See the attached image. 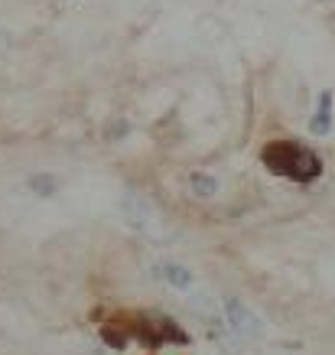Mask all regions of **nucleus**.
I'll return each mask as SVG.
<instances>
[{
	"mask_svg": "<svg viewBox=\"0 0 335 355\" xmlns=\"http://www.w3.org/2000/svg\"><path fill=\"white\" fill-rule=\"evenodd\" d=\"M260 160L271 173L293 180V183H313L323 176V160L316 157L309 147L303 144H293V140H273L264 147Z\"/></svg>",
	"mask_w": 335,
	"mask_h": 355,
	"instance_id": "1",
	"label": "nucleus"
},
{
	"mask_svg": "<svg viewBox=\"0 0 335 355\" xmlns=\"http://www.w3.org/2000/svg\"><path fill=\"white\" fill-rule=\"evenodd\" d=\"M221 310H225L228 329L235 336H241V339H260V336H264V320H260L241 297H225V300H221Z\"/></svg>",
	"mask_w": 335,
	"mask_h": 355,
	"instance_id": "2",
	"label": "nucleus"
},
{
	"mask_svg": "<svg viewBox=\"0 0 335 355\" xmlns=\"http://www.w3.org/2000/svg\"><path fill=\"white\" fill-rule=\"evenodd\" d=\"M130 336H137L143 339L147 345H160V343H185L189 336L173 323V320H166V316H137L134 326L127 329Z\"/></svg>",
	"mask_w": 335,
	"mask_h": 355,
	"instance_id": "3",
	"label": "nucleus"
},
{
	"mask_svg": "<svg viewBox=\"0 0 335 355\" xmlns=\"http://www.w3.org/2000/svg\"><path fill=\"white\" fill-rule=\"evenodd\" d=\"M120 212H124V218H127L137 232H153V228L160 225V222H156V212H153V205L147 202V199H141V196H127L124 205H120Z\"/></svg>",
	"mask_w": 335,
	"mask_h": 355,
	"instance_id": "4",
	"label": "nucleus"
},
{
	"mask_svg": "<svg viewBox=\"0 0 335 355\" xmlns=\"http://www.w3.org/2000/svg\"><path fill=\"white\" fill-rule=\"evenodd\" d=\"M153 270H156V277H160L163 284H170L173 291H183V293L195 291V274L185 268V264H179V261H160Z\"/></svg>",
	"mask_w": 335,
	"mask_h": 355,
	"instance_id": "5",
	"label": "nucleus"
},
{
	"mask_svg": "<svg viewBox=\"0 0 335 355\" xmlns=\"http://www.w3.org/2000/svg\"><path fill=\"white\" fill-rule=\"evenodd\" d=\"M309 130H313L316 137H325L332 130V92L319 95V105H316V114L309 121Z\"/></svg>",
	"mask_w": 335,
	"mask_h": 355,
	"instance_id": "6",
	"label": "nucleus"
},
{
	"mask_svg": "<svg viewBox=\"0 0 335 355\" xmlns=\"http://www.w3.org/2000/svg\"><path fill=\"white\" fill-rule=\"evenodd\" d=\"M189 186H192L195 196H202V199H212L218 193V180L215 176H206V173H192L189 176Z\"/></svg>",
	"mask_w": 335,
	"mask_h": 355,
	"instance_id": "7",
	"label": "nucleus"
}]
</instances>
